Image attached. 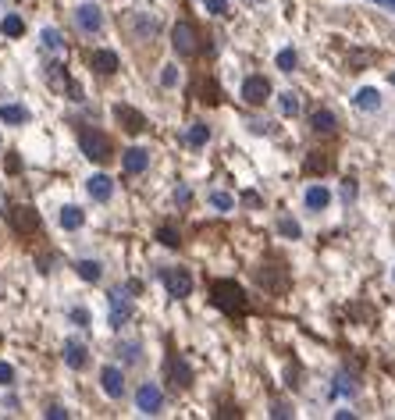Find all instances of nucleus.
Masks as SVG:
<instances>
[{
    "mask_svg": "<svg viewBox=\"0 0 395 420\" xmlns=\"http://www.w3.org/2000/svg\"><path fill=\"white\" fill-rule=\"evenodd\" d=\"M0 32L11 36V39H18V36L25 32V22H22L18 14H4V22H0Z\"/></svg>",
    "mask_w": 395,
    "mask_h": 420,
    "instance_id": "23",
    "label": "nucleus"
},
{
    "mask_svg": "<svg viewBox=\"0 0 395 420\" xmlns=\"http://www.w3.org/2000/svg\"><path fill=\"white\" fill-rule=\"evenodd\" d=\"M171 47H175L178 57H196V50H200L196 25H193V22H178V25L171 29Z\"/></svg>",
    "mask_w": 395,
    "mask_h": 420,
    "instance_id": "3",
    "label": "nucleus"
},
{
    "mask_svg": "<svg viewBox=\"0 0 395 420\" xmlns=\"http://www.w3.org/2000/svg\"><path fill=\"white\" fill-rule=\"evenodd\" d=\"M206 139H211V125H206V121H193L189 132H185V143H189L193 150H203Z\"/></svg>",
    "mask_w": 395,
    "mask_h": 420,
    "instance_id": "20",
    "label": "nucleus"
},
{
    "mask_svg": "<svg viewBox=\"0 0 395 420\" xmlns=\"http://www.w3.org/2000/svg\"><path fill=\"white\" fill-rule=\"evenodd\" d=\"M178 82V68H164L160 72V86H175Z\"/></svg>",
    "mask_w": 395,
    "mask_h": 420,
    "instance_id": "34",
    "label": "nucleus"
},
{
    "mask_svg": "<svg viewBox=\"0 0 395 420\" xmlns=\"http://www.w3.org/2000/svg\"><path fill=\"white\" fill-rule=\"evenodd\" d=\"M278 107H281L285 118H296V114H299V96H296V93H281Z\"/></svg>",
    "mask_w": 395,
    "mask_h": 420,
    "instance_id": "27",
    "label": "nucleus"
},
{
    "mask_svg": "<svg viewBox=\"0 0 395 420\" xmlns=\"http://www.w3.org/2000/svg\"><path fill=\"white\" fill-rule=\"evenodd\" d=\"M72 321H75V324H82V328H86V324H89V313L82 310V306H75V310H72Z\"/></svg>",
    "mask_w": 395,
    "mask_h": 420,
    "instance_id": "35",
    "label": "nucleus"
},
{
    "mask_svg": "<svg viewBox=\"0 0 395 420\" xmlns=\"http://www.w3.org/2000/svg\"><path fill=\"white\" fill-rule=\"evenodd\" d=\"M78 146H82V154H86L89 160H96V164H103V160L114 157L111 136L100 132V129H89V125H82V129H78Z\"/></svg>",
    "mask_w": 395,
    "mask_h": 420,
    "instance_id": "1",
    "label": "nucleus"
},
{
    "mask_svg": "<svg viewBox=\"0 0 395 420\" xmlns=\"http://www.w3.org/2000/svg\"><path fill=\"white\" fill-rule=\"evenodd\" d=\"M75 271H78V278H82V282H93V285L103 278L100 260H78V264H75Z\"/></svg>",
    "mask_w": 395,
    "mask_h": 420,
    "instance_id": "21",
    "label": "nucleus"
},
{
    "mask_svg": "<svg viewBox=\"0 0 395 420\" xmlns=\"http://www.w3.org/2000/svg\"><path fill=\"white\" fill-rule=\"evenodd\" d=\"M114 118L121 121V129L132 132V136H139L142 129H147V118H142L136 107H129V103H114Z\"/></svg>",
    "mask_w": 395,
    "mask_h": 420,
    "instance_id": "11",
    "label": "nucleus"
},
{
    "mask_svg": "<svg viewBox=\"0 0 395 420\" xmlns=\"http://www.w3.org/2000/svg\"><path fill=\"white\" fill-rule=\"evenodd\" d=\"M249 129H253L257 136H267V132H271V125H267V121H249Z\"/></svg>",
    "mask_w": 395,
    "mask_h": 420,
    "instance_id": "37",
    "label": "nucleus"
},
{
    "mask_svg": "<svg viewBox=\"0 0 395 420\" xmlns=\"http://www.w3.org/2000/svg\"><path fill=\"white\" fill-rule=\"evenodd\" d=\"M206 200H211V207H217V210H232V207H235V200L228 196V193H221V189H214Z\"/></svg>",
    "mask_w": 395,
    "mask_h": 420,
    "instance_id": "28",
    "label": "nucleus"
},
{
    "mask_svg": "<svg viewBox=\"0 0 395 420\" xmlns=\"http://www.w3.org/2000/svg\"><path fill=\"white\" fill-rule=\"evenodd\" d=\"M242 200H246V203H249V207H260V196H257V193H246V196H242Z\"/></svg>",
    "mask_w": 395,
    "mask_h": 420,
    "instance_id": "42",
    "label": "nucleus"
},
{
    "mask_svg": "<svg viewBox=\"0 0 395 420\" xmlns=\"http://www.w3.org/2000/svg\"><path fill=\"white\" fill-rule=\"evenodd\" d=\"M314 132H321V136L335 132V114H331V111H317L314 114Z\"/></svg>",
    "mask_w": 395,
    "mask_h": 420,
    "instance_id": "25",
    "label": "nucleus"
},
{
    "mask_svg": "<svg viewBox=\"0 0 395 420\" xmlns=\"http://www.w3.org/2000/svg\"><path fill=\"white\" fill-rule=\"evenodd\" d=\"M75 25L86 32V36L100 32V29H103V14H100V8H96V4H82V8H75Z\"/></svg>",
    "mask_w": 395,
    "mask_h": 420,
    "instance_id": "9",
    "label": "nucleus"
},
{
    "mask_svg": "<svg viewBox=\"0 0 395 420\" xmlns=\"http://www.w3.org/2000/svg\"><path fill=\"white\" fill-rule=\"evenodd\" d=\"M118 353H125V364H139V360H142V349H139V342H125Z\"/></svg>",
    "mask_w": 395,
    "mask_h": 420,
    "instance_id": "30",
    "label": "nucleus"
},
{
    "mask_svg": "<svg viewBox=\"0 0 395 420\" xmlns=\"http://www.w3.org/2000/svg\"><path fill=\"white\" fill-rule=\"evenodd\" d=\"M136 410L147 413V417H157V413L164 410V392H160V385L142 381V385L136 388Z\"/></svg>",
    "mask_w": 395,
    "mask_h": 420,
    "instance_id": "5",
    "label": "nucleus"
},
{
    "mask_svg": "<svg viewBox=\"0 0 395 420\" xmlns=\"http://www.w3.org/2000/svg\"><path fill=\"white\" fill-rule=\"evenodd\" d=\"M352 103H356L360 111L374 114V111H381V93L374 90V86H363V90H356V96H352Z\"/></svg>",
    "mask_w": 395,
    "mask_h": 420,
    "instance_id": "18",
    "label": "nucleus"
},
{
    "mask_svg": "<svg viewBox=\"0 0 395 420\" xmlns=\"http://www.w3.org/2000/svg\"><path fill=\"white\" fill-rule=\"evenodd\" d=\"M89 65H93L100 75H114V72H118V54H114V50H93V54H89Z\"/></svg>",
    "mask_w": 395,
    "mask_h": 420,
    "instance_id": "17",
    "label": "nucleus"
},
{
    "mask_svg": "<svg viewBox=\"0 0 395 420\" xmlns=\"http://www.w3.org/2000/svg\"><path fill=\"white\" fill-rule=\"evenodd\" d=\"M0 385H14V367L0 360Z\"/></svg>",
    "mask_w": 395,
    "mask_h": 420,
    "instance_id": "32",
    "label": "nucleus"
},
{
    "mask_svg": "<svg viewBox=\"0 0 395 420\" xmlns=\"http://www.w3.org/2000/svg\"><path fill=\"white\" fill-rule=\"evenodd\" d=\"M278 232L288 235V239H299V235H303V228H299L292 218H281V221H278Z\"/></svg>",
    "mask_w": 395,
    "mask_h": 420,
    "instance_id": "29",
    "label": "nucleus"
},
{
    "mask_svg": "<svg viewBox=\"0 0 395 420\" xmlns=\"http://www.w3.org/2000/svg\"><path fill=\"white\" fill-rule=\"evenodd\" d=\"M150 167V150H142V146H129V150H121V171L125 175H142Z\"/></svg>",
    "mask_w": 395,
    "mask_h": 420,
    "instance_id": "8",
    "label": "nucleus"
},
{
    "mask_svg": "<svg viewBox=\"0 0 395 420\" xmlns=\"http://www.w3.org/2000/svg\"><path fill=\"white\" fill-rule=\"evenodd\" d=\"M392 82H395V78H392Z\"/></svg>",
    "mask_w": 395,
    "mask_h": 420,
    "instance_id": "43",
    "label": "nucleus"
},
{
    "mask_svg": "<svg viewBox=\"0 0 395 420\" xmlns=\"http://www.w3.org/2000/svg\"><path fill=\"white\" fill-rule=\"evenodd\" d=\"M129 317H132V303L125 296V288H114L111 292V328H121Z\"/></svg>",
    "mask_w": 395,
    "mask_h": 420,
    "instance_id": "13",
    "label": "nucleus"
},
{
    "mask_svg": "<svg viewBox=\"0 0 395 420\" xmlns=\"http://www.w3.org/2000/svg\"><path fill=\"white\" fill-rule=\"evenodd\" d=\"M168 370H171V377H175V388H189V385H193V374H189V367H185V360H175V356H171Z\"/></svg>",
    "mask_w": 395,
    "mask_h": 420,
    "instance_id": "22",
    "label": "nucleus"
},
{
    "mask_svg": "<svg viewBox=\"0 0 395 420\" xmlns=\"http://www.w3.org/2000/svg\"><path fill=\"white\" fill-rule=\"evenodd\" d=\"M303 203H306V210H328V203H331V189L321 185V182H314V185L306 189Z\"/></svg>",
    "mask_w": 395,
    "mask_h": 420,
    "instance_id": "14",
    "label": "nucleus"
},
{
    "mask_svg": "<svg viewBox=\"0 0 395 420\" xmlns=\"http://www.w3.org/2000/svg\"><path fill=\"white\" fill-rule=\"evenodd\" d=\"M47 417L50 420H61V417H68V410L65 406H47Z\"/></svg>",
    "mask_w": 395,
    "mask_h": 420,
    "instance_id": "38",
    "label": "nucleus"
},
{
    "mask_svg": "<svg viewBox=\"0 0 395 420\" xmlns=\"http://www.w3.org/2000/svg\"><path fill=\"white\" fill-rule=\"evenodd\" d=\"M275 65H278V72H296V65H299V57H296V50H278V57H275Z\"/></svg>",
    "mask_w": 395,
    "mask_h": 420,
    "instance_id": "26",
    "label": "nucleus"
},
{
    "mask_svg": "<svg viewBox=\"0 0 395 420\" xmlns=\"http://www.w3.org/2000/svg\"><path fill=\"white\" fill-rule=\"evenodd\" d=\"M157 235H160V242H164V246H171V249H175V246L182 242V235L175 232V228H171V224H164V228H160V232H157Z\"/></svg>",
    "mask_w": 395,
    "mask_h": 420,
    "instance_id": "31",
    "label": "nucleus"
},
{
    "mask_svg": "<svg viewBox=\"0 0 395 420\" xmlns=\"http://www.w3.org/2000/svg\"><path fill=\"white\" fill-rule=\"evenodd\" d=\"M86 193L93 203H107L114 196V178L111 175H89L86 178Z\"/></svg>",
    "mask_w": 395,
    "mask_h": 420,
    "instance_id": "12",
    "label": "nucleus"
},
{
    "mask_svg": "<svg viewBox=\"0 0 395 420\" xmlns=\"http://www.w3.org/2000/svg\"><path fill=\"white\" fill-rule=\"evenodd\" d=\"M8 221H11V228L18 235H36L39 232V214L32 207H11L8 210Z\"/></svg>",
    "mask_w": 395,
    "mask_h": 420,
    "instance_id": "7",
    "label": "nucleus"
},
{
    "mask_svg": "<svg viewBox=\"0 0 395 420\" xmlns=\"http://www.w3.org/2000/svg\"><path fill=\"white\" fill-rule=\"evenodd\" d=\"M160 282H164V288H168V296H175V300H185L193 292V275L185 267H164Z\"/></svg>",
    "mask_w": 395,
    "mask_h": 420,
    "instance_id": "4",
    "label": "nucleus"
},
{
    "mask_svg": "<svg viewBox=\"0 0 395 420\" xmlns=\"http://www.w3.org/2000/svg\"><path fill=\"white\" fill-rule=\"evenodd\" d=\"M39 39H43V50H54V54H61V50H65V39H61V32L57 29H43V32H39Z\"/></svg>",
    "mask_w": 395,
    "mask_h": 420,
    "instance_id": "24",
    "label": "nucleus"
},
{
    "mask_svg": "<svg viewBox=\"0 0 395 420\" xmlns=\"http://www.w3.org/2000/svg\"><path fill=\"white\" fill-rule=\"evenodd\" d=\"M288 413H292V410H288V406H281V403L271 410V417H288Z\"/></svg>",
    "mask_w": 395,
    "mask_h": 420,
    "instance_id": "41",
    "label": "nucleus"
},
{
    "mask_svg": "<svg viewBox=\"0 0 395 420\" xmlns=\"http://www.w3.org/2000/svg\"><path fill=\"white\" fill-rule=\"evenodd\" d=\"M242 100L249 103V107H264V103L271 100V82H267L264 75H249L242 82Z\"/></svg>",
    "mask_w": 395,
    "mask_h": 420,
    "instance_id": "6",
    "label": "nucleus"
},
{
    "mask_svg": "<svg viewBox=\"0 0 395 420\" xmlns=\"http://www.w3.org/2000/svg\"><path fill=\"white\" fill-rule=\"evenodd\" d=\"M214 303L228 313V317H242V313L249 310V303H246V292L235 285V282H214Z\"/></svg>",
    "mask_w": 395,
    "mask_h": 420,
    "instance_id": "2",
    "label": "nucleus"
},
{
    "mask_svg": "<svg viewBox=\"0 0 395 420\" xmlns=\"http://www.w3.org/2000/svg\"><path fill=\"white\" fill-rule=\"evenodd\" d=\"M370 4H378V8H385V11H395V0H370Z\"/></svg>",
    "mask_w": 395,
    "mask_h": 420,
    "instance_id": "39",
    "label": "nucleus"
},
{
    "mask_svg": "<svg viewBox=\"0 0 395 420\" xmlns=\"http://www.w3.org/2000/svg\"><path fill=\"white\" fill-rule=\"evenodd\" d=\"M57 221H61V228H65V232H78V228L86 224V214H82V207L68 203V207H61Z\"/></svg>",
    "mask_w": 395,
    "mask_h": 420,
    "instance_id": "15",
    "label": "nucleus"
},
{
    "mask_svg": "<svg viewBox=\"0 0 395 420\" xmlns=\"http://www.w3.org/2000/svg\"><path fill=\"white\" fill-rule=\"evenodd\" d=\"M175 200H178V203H189V189H185V185H182V189H178V193H175Z\"/></svg>",
    "mask_w": 395,
    "mask_h": 420,
    "instance_id": "40",
    "label": "nucleus"
},
{
    "mask_svg": "<svg viewBox=\"0 0 395 420\" xmlns=\"http://www.w3.org/2000/svg\"><path fill=\"white\" fill-rule=\"evenodd\" d=\"M100 388L107 392L111 399H121L125 395V370L114 367V364H107V367L100 370Z\"/></svg>",
    "mask_w": 395,
    "mask_h": 420,
    "instance_id": "10",
    "label": "nucleus"
},
{
    "mask_svg": "<svg viewBox=\"0 0 395 420\" xmlns=\"http://www.w3.org/2000/svg\"><path fill=\"white\" fill-rule=\"evenodd\" d=\"M352 196H356V185H352V178H345V185H342V200L349 203Z\"/></svg>",
    "mask_w": 395,
    "mask_h": 420,
    "instance_id": "36",
    "label": "nucleus"
},
{
    "mask_svg": "<svg viewBox=\"0 0 395 420\" xmlns=\"http://www.w3.org/2000/svg\"><path fill=\"white\" fill-rule=\"evenodd\" d=\"M61 356H65V364H68L72 370H82V367H86V346H82L78 339H68L65 349H61Z\"/></svg>",
    "mask_w": 395,
    "mask_h": 420,
    "instance_id": "16",
    "label": "nucleus"
},
{
    "mask_svg": "<svg viewBox=\"0 0 395 420\" xmlns=\"http://www.w3.org/2000/svg\"><path fill=\"white\" fill-rule=\"evenodd\" d=\"M211 14H228V0H203Z\"/></svg>",
    "mask_w": 395,
    "mask_h": 420,
    "instance_id": "33",
    "label": "nucleus"
},
{
    "mask_svg": "<svg viewBox=\"0 0 395 420\" xmlns=\"http://www.w3.org/2000/svg\"><path fill=\"white\" fill-rule=\"evenodd\" d=\"M29 107H22V103H4L0 107V121L4 125H29Z\"/></svg>",
    "mask_w": 395,
    "mask_h": 420,
    "instance_id": "19",
    "label": "nucleus"
}]
</instances>
